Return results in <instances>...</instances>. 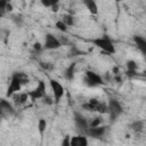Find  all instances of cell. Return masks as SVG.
Here are the masks:
<instances>
[{
	"label": "cell",
	"instance_id": "1",
	"mask_svg": "<svg viewBox=\"0 0 146 146\" xmlns=\"http://www.w3.org/2000/svg\"><path fill=\"white\" fill-rule=\"evenodd\" d=\"M91 42L94 43L95 47L99 48L100 50H103L104 52H106L108 55H112V54L115 52V46H114V43L112 42V40H110L106 36H99V38L92 39Z\"/></svg>",
	"mask_w": 146,
	"mask_h": 146
},
{
	"label": "cell",
	"instance_id": "2",
	"mask_svg": "<svg viewBox=\"0 0 146 146\" xmlns=\"http://www.w3.org/2000/svg\"><path fill=\"white\" fill-rule=\"evenodd\" d=\"M49 86H50V89L52 91L54 102L56 104H58L60 102V99L63 98V96H64L65 89H64L63 84L60 82H58L57 80H55V79H49Z\"/></svg>",
	"mask_w": 146,
	"mask_h": 146
},
{
	"label": "cell",
	"instance_id": "3",
	"mask_svg": "<svg viewBox=\"0 0 146 146\" xmlns=\"http://www.w3.org/2000/svg\"><path fill=\"white\" fill-rule=\"evenodd\" d=\"M107 113L110 114L111 119L114 121L117 116H120L122 113H123V107L121 105V103L119 100H115V99H110L108 103H107Z\"/></svg>",
	"mask_w": 146,
	"mask_h": 146
},
{
	"label": "cell",
	"instance_id": "4",
	"mask_svg": "<svg viewBox=\"0 0 146 146\" xmlns=\"http://www.w3.org/2000/svg\"><path fill=\"white\" fill-rule=\"evenodd\" d=\"M62 47V43L57 36H55L51 33H46L44 35V42H43V48L47 50H55Z\"/></svg>",
	"mask_w": 146,
	"mask_h": 146
},
{
	"label": "cell",
	"instance_id": "5",
	"mask_svg": "<svg viewBox=\"0 0 146 146\" xmlns=\"http://www.w3.org/2000/svg\"><path fill=\"white\" fill-rule=\"evenodd\" d=\"M44 95H46V82L43 80H40L38 82L36 88L29 92V97L32 102H35L36 99H41Z\"/></svg>",
	"mask_w": 146,
	"mask_h": 146
},
{
	"label": "cell",
	"instance_id": "6",
	"mask_svg": "<svg viewBox=\"0 0 146 146\" xmlns=\"http://www.w3.org/2000/svg\"><path fill=\"white\" fill-rule=\"evenodd\" d=\"M74 123H75V127L79 129V131L83 135H86V131L87 129L89 128V124H88V120L79 112H74Z\"/></svg>",
	"mask_w": 146,
	"mask_h": 146
},
{
	"label": "cell",
	"instance_id": "7",
	"mask_svg": "<svg viewBox=\"0 0 146 146\" xmlns=\"http://www.w3.org/2000/svg\"><path fill=\"white\" fill-rule=\"evenodd\" d=\"M86 80H87L88 84L91 86V87H96V86H102V84H104L103 78H102L99 74H97L96 72L90 71V70H89V71H86Z\"/></svg>",
	"mask_w": 146,
	"mask_h": 146
},
{
	"label": "cell",
	"instance_id": "8",
	"mask_svg": "<svg viewBox=\"0 0 146 146\" xmlns=\"http://www.w3.org/2000/svg\"><path fill=\"white\" fill-rule=\"evenodd\" d=\"M22 83H21V81L15 76V75H11V79H10V82H9V86H8V88H7V92H6V97L7 98H9V97H11L15 92H18V91H21V89H22Z\"/></svg>",
	"mask_w": 146,
	"mask_h": 146
},
{
	"label": "cell",
	"instance_id": "9",
	"mask_svg": "<svg viewBox=\"0 0 146 146\" xmlns=\"http://www.w3.org/2000/svg\"><path fill=\"white\" fill-rule=\"evenodd\" d=\"M106 128L105 125H97V127H89L86 131V135L89 136V137H92V138H100L105 135L106 132Z\"/></svg>",
	"mask_w": 146,
	"mask_h": 146
},
{
	"label": "cell",
	"instance_id": "10",
	"mask_svg": "<svg viewBox=\"0 0 146 146\" xmlns=\"http://www.w3.org/2000/svg\"><path fill=\"white\" fill-rule=\"evenodd\" d=\"M0 110L2 112V115H14L15 114V108L14 106L9 103V100L5 99V98H1L0 99Z\"/></svg>",
	"mask_w": 146,
	"mask_h": 146
},
{
	"label": "cell",
	"instance_id": "11",
	"mask_svg": "<svg viewBox=\"0 0 146 146\" xmlns=\"http://www.w3.org/2000/svg\"><path fill=\"white\" fill-rule=\"evenodd\" d=\"M87 145H88V139L83 133L70 138V146H87Z\"/></svg>",
	"mask_w": 146,
	"mask_h": 146
},
{
	"label": "cell",
	"instance_id": "12",
	"mask_svg": "<svg viewBox=\"0 0 146 146\" xmlns=\"http://www.w3.org/2000/svg\"><path fill=\"white\" fill-rule=\"evenodd\" d=\"M82 3L84 7L88 9V11L91 15H97L98 14V6L95 0H82Z\"/></svg>",
	"mask_w": 146,
	"mask_h": 146
},
{
	"label": "cell",
	"instance_id": "13",
	"mask_svg": "<svg viewBox=\"0 0 146 146\" xmlns=\"http://www.w3.org/2000/svg\"><path fill=\"white\" fill-rule=\"evenodd\" d=\"M133 42L136 43L137 48L143 52L145 54L146 52V40L144 36H140V35H133Z\"/></svg>",
	"mask_w": 146,
	"mask_h": 146
},
{
	"label": "cell",
	"instance_id": "14",
	"mask_svg": "<svg viewBox=\"0 0 146 146\" xmlns=\"http://www.w3.org/2000/svg\"><path fill=\"white\" fill-rule=\"evenodd\" d=\"M75 66H76V64H75V63H72V64H70L68 67H66V70H65V72H64V75H65V78H66L68 81H71V80L74 79Z\"/></svg>",
	"mask_w": 146,
	"mask_h": 146
},
{
	"label": "cell",
	"instance_id": "15",
	"mask_svg": "<svg viewBox=\"0 0 146 146\" xmlns=\"http://www.w3.org/2000/svg\"><path fill=\"white\" fill-rule=\"evenodd\" d=\"M13 75H15L21 81L22 86H25V84L29 83V76H27V74H25L23 72H15V73H13Z\"/></svg>",
	"mask_w": 146,
	"mask_h": 146
},
{
	"label": "cell",
	"instance_id": "16",
	"mask_svg": "<svg viewBox=\"0 0 146 146\" xmlns=\"http://www.w3.org/2000/svg\"><path fill=\"white\" fill-rule=\"evenodd\" d=\"M144 128H145V124H144V121H141V120H137L131 124V129L135 132H141L144 130Z\"/></svg>",
	"mask_w": 146,
	"mask_h": 146
},
{
	"label": "cell",
	"instance_id": "17",
	"mask_svg": "<svg viewBox=\"0 0 146 146\" xmlns=\"http://www.w3.org/2000/svg\"><path fill=\"white\" fill-rule=\"evenodd\" d=\"M62 21H63L67 26H73V25H74V23H75L74 16H73V15H71V14H65V15H63Z\"/></svg>",
	"mask_w": 146,
	"mask_h": 146
},
{
	"label": "cell",
	"instance_id": "18",
	"mask_svg": "<svg viewBox=\"0 0 146 146\" xmlns=\"http://www.w3.org/2000/svg\"><path fill=\"white\" fill-rule=\"evenodd\" d=\"M46 129H47V121L44 119H42V117L39 119V121H38V130H39L40 136H43Z\"/></svg>",
	"mask_w": 146,
	"mask_h": 146
},
{
	"label": "cell",
	"instance_id": "19",
	"mask_svg": "<svg viewBox=\"0 0 146 146\" xmlns=\"http://www.w3.org/2000/svg\"><path fill=\"white\" fill-rule=\"evenodd\" d=\"M55 27L58 30V31H60V32H67V30H68V26L62 21V19H59V21H57L56 22V24H55Z\"/></svg>",
	"mask_w": 146,
	"mask_h": 146
},
{
	"label": "cell",
	"instance_id": "20",
	"mask_svg": "<svg viewBox=\"0 0 146 146\" xmlns=\"http://www.w3.org/2000/svg\"><path fill=\"white\" fill-rule=\"evenodd\" d=\"M41 5L46 8H51L52 6L55 5H58L59 3V0H40Z\"/></svg>",
	"mask_w": 146,
	"mask_h": 146
},
{
	"label": "cell",
	"instance_id": "21",
	"mask_svg": "<svg viewBox=\"0 0 146 146\" xmlns=\"http://www.w3.org/2000/svg\"><path fill=\"white\" fill-rule=\"evenodd\" d=\"M107 105L106 104H104V103H100V102H98L97 103V105H96V112H98V113H100V114H104V113H107Z\"/></svg>",
	"mask_w": 146,
	"mask_h": 146
},
{
	"label": "cell",
	"instance_id": "22",
	"mask_svg": "<svg viewBox=\"0 0 146 146\" xmlns=\"http://www.w3.org/2000/svg\"><path fill=\"white\" fill-rule=\"evenodd\" d=\"M102 123H103V119H102V116H96V117H94L90 122H88L89 127H97V125H100Z\"/></svg>",
	"mask_w": 146,
	"mask_h": 146
},
{
	"label": "cell",
	"instance_id": "23",
	"mask_svg": "<svg viewBox=\"0 0 146 146\" xmlns=\"http://www.w3.org/2000/svg\"><path fill=\"white\" fill-rule=\"evenodd\" d=\"M125 66H127V70H133V71H137V68H138V64H137L135 60H132V59L127 60Z\"/></svg>",
	"mask_w": 146,
	"mask_h": 146
},
{
	"label": "cell",
	"instance_id": "24",
	"mask_svg": "<svg viewBox=\"0 0 146 146\" xmlns=\"http://www.w3.org/2000/svg\"><path fill=\"white\" fill-rule=\"evenodd\" d=\"M82 108H84L86 111H89V112H95L96 106H95L92 103L87 102V103H83V104H82Z\"/></svg>",
	"mask_w": 146,
	"mask_h": 146
},
{
	"label": "cell",
	"instance_id": "25",
	"mask_svg": "<svg viewBox=\"0 0 146 146\" xmlns=\"http://www.w3.org/2000/svg\"><path fill=\"white\" fill-rule=\"evenodd\" d=\"M42 99V102H43V104H47V105H52L55 102H54V98L52 97H50V96H48L47 94L41 98Z\"/></svg>",
	"mask_w": 146,
	"mask_h": 146
},
{
	"label": "cell",
	"instance_id": "26",
	"mask_svg": "<svg viewBox=\"0 0 146 146\" xmlns=\"http://www.w3.org/2000/svg\"><path fill=\"white\" fill-rule=\"evenodd\" d=\"M33 49H34V50H36V51H41V50L43 49V46H42L39 41H36V42H34V43H33Z\"/></svg>",
	"mask_w": 146,
	"mask_h": 146
},
{
	"label": "cell",
	"instance_id": "27",
	"mask_svg": "<svg viewBox=\"0 0 146 146\" xmlns=\"http://www.w3.org/2000/svg\"><path fill=\"white\" fill-rule=\"evenodd\" d=\"M40 66H41L43 70H46V71L52 68V65H51L50 63H43V62H41V63H40Z\"/></svg>",
	"mask_w": 146,
	"mask_h": 146
},
{
	"label": "cell",
	"instance_id": "28",
	"mask_svg": "<svg viewBox=\"0 0 146 146\" xmlns=\"http://www.w3.org/2000/svg\"><path fill=\"white\" fill-rule=\"evenodd\" d=\"M127 76H129V78H133V76H136L137 75V71H133V70H127Z\"/></svg>",
	"mask_w": 146,
	"mask_h": 146
},
{
	"label": "cell",
	"instance_id": "29",
	"mask_svg": "<svg viewBox=\"0 0 146 146\" xmlns=\"http://www.w3.org/2000/svg\"><path fill=\"white\" fill-rule=\"evenodd\" d=\"M70 136H66L64 139H63V141H62V145L63 146H70Z\"/></svg>",
	"mask_w": 146,
	"mask_h": 146
},
{
	"label": "cell",
	"instance_id": "30",
	"mask_svg": "<svg viewBox=\"0 0 146 146\" xmlns=\"http://www.w3.org/2000/svg\"><path fill=\"white\" fill-rule=\"evenodd\" d=\"M9 11H13V5L10 2H8L6 6V13H9Z\"/></svg>",
	"mask_w": 146,
	"mask_h": 146
},
{
	"label": "cell",
	"instance_id": "31",
	"mask_svg": "<svg viewBox=\"0 0 146 146\" xmlns=\"http://www.w3.org/2000/svg\"><path fill=\"white\" fill-rule=\"evenodd\" d=\"M112 72H113V74H114V75H117V74L120 73V70H119V67H117V66H114V67L112 68Z\"/></svg>",
	"mask_w": 146,
	"mask_h": 146
},
{
	"label": "cell",
	"instance_id": "32",
	"mask_svg": "<svg viewBox=\"0 0 146 146\" xmlns=\"http://www.w3.org/2000/svg\"><path fill=\"white\" fill-rule=\"evenodd\" d=\"M58 9H59V3H58V5H55V6L51 7V11H52V13H57Z\"/></svg>",
	"mask_w": 146,
	"mask_h": 146
},
{
	"label": "cell",
	"instance_id": "33",
	"mask_svg": "<svg viewBox=\"0 0 146 146\" xmlns=\"http://www.w3.org/2000/svg\"><path fill=\"white\" fill-rule=\"evenodd\" d=\"M115 81H116L117 83H120V82L122 81V79H121V78L119 76V74H117V75H115Z\"/></svg>",
	"mask_w": 146,
	"mask_h": 146
},
{
	"label": "cell",
	"instance_id": "34",
	"mask_svg": "<svg viewBox=\"0 0 146 146\" xmlns=\"http://www.w3.org/2000/svg\"><path fill=\"white\" fill-rule=\"evenodd\" d=\"M1 116H3V115H2V112H1V110H0V117H1Z\"/></svg>",
	"mask_w": 146,
	"mask_h": 146
},
{
	"label": "cell",
	"instance_id": "35",
	"mask_svg": "<svg viewBox=\"0 0 146 146\" xmlns=\"http://www.w3.org/2000/svg\"><path fill=\"white\" fill-rule=\"evenodd\" d=\"M116 2H121V1H123V0H115Z\"/></svg>",
	"mask_w": 146,
	"mask_h": 146
},
{
	"label": "cell",
	"instance_id": "36",
	"mask_svg": "<svg viewBox=\"0 0 146 146\" xmlns=\"http://www.w3.org/2000/svg\"><path fill=\"white\" fill-rule=\"evenodd\" d=\"M0 121H1V120H0Z\"/></svg>",
	"mask_w": 146,
	"mask_h": 146
}]
</instances>
